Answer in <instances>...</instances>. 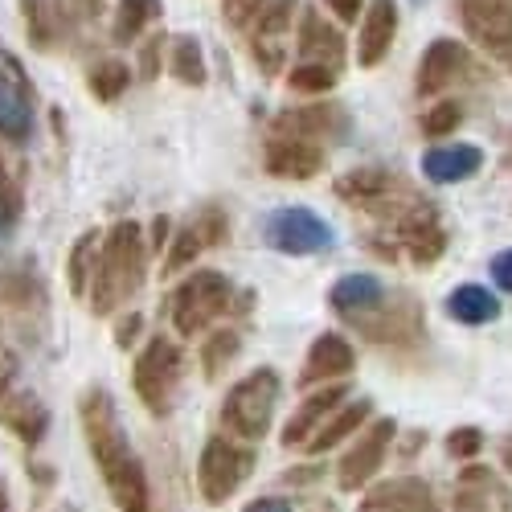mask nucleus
<instances>
[{
	"label": "nucleus",
	"mask_w": 512,
	"mask_h": 512,
	"mask_svg": "<svg viewBox=\"0 0 512 512\" xmlns=\"http://www.w3.org/2000/svg\"><path fill=\"white\" fill-rule=\"evenodd\" d=\"M508 164H512V156H508Z\"/></svg>",
	"instance_id": "nucleus-54"
},
{
	"label": "nucleus",
	"mask_w": 512,
	"mask_h": 512,
	"mask_svg": "<svg viewBox=\"0 0 512 512\" xmlns=\"http://www.w3.org/2000/svg\"><path fill=\"white\" fill-rule=\"evenodd\" d=\"M459 21L480 50L512 70V0H459Z\"/></svg>",
	"instance_id": "nucleus-14"
},
{
	"label": "nucleus",
	"mask_w": 512,
	"mask_h": 512,
	"mask_svg": "<svg viewBox=\"0 0 512 512\" xmlns=\"http://www.w3.org/2000/svg\"><path fill=\"white\" fill-rule=\"evenodd\" d=\"M369 418H373V402H369V398H345V402H340V406L316 426V435H312L300 451L312 455V459H316V455H328V451H336L345 439H353Z\"/></svg>",
	"instance_id": "nucleus-24"
},
{
	"label": "nucleus",
	"mask_w": 512,
	"mask_h": 512,
	"mask_svg": "<svg viewBox=\"0 0 512 512\" xmlns=\"http://www.w3.org/2000/svg\"><path fill=\"white\" fill-rule=\"evenodd\" d=\"M349 127H353V119H349V111L340 107V103L312 99V103H304V107H287V111H279L275 123H271V132L304 136V140H316V144L332 148V144H340V140L349 136Z\"/></svg>",
	"instance_id": "nucleus-15"
},
{
	"label": "nucleus",
	"mask_w": 512,
	"mask_h": 512,
	"mask_svg": "<svg viewBox=\"0 0 512 512\" xmlns=\"http://www.w3.org/2000/svg\"><path fill=\"white\" fill-rule=\"evenodd\" d=\"M500 459H504V467H508V472H512V435H508V443L500 447Z\"/></svg>",
	"instance_id": "nucleus-52"
},
{
	"label": "nucleus",
	"mask_w": 512,
	"mask_h": 512,
	"mask_svg": "<svg viewBox=\"0 0 512 512\" xmlns=\"http://www.w3.org/2000/svg\"><path fill=\"white\" fill-rule=\"evenodd\" d=\"M488 275H492V283H496L500 291H508V295H512V246H508V250H500L496 259L488 263Z\"/></svg>",
	"instance_id": "nucleus-46"
},
{
	"label": "nucleus",
	"mask_w": 512,
	"mask_h": 512,
	"mask_svg": "<svg viewBox=\"0 0 512 512\" xmlns=\"http://www.w3.org/2000/svg\"><path fill=\"white\" fill-rule=\"evenodd\" d=\"M320 476H324L320 463H300V467H291L283 480H287V484H312V480H320Z\"/></svg>",
	"instance_id": "nucleus-50"
},
{
	"label": "nucleus",
	"mask_w": 512,
	"mask_h": 512,
	"mask_svg": "<svg viewBox=\"0 0 512 512\" xmlns=\"http://www.w3.org/2000/svg\"><path fill=\"white\" fill-rule=\"evenodd\" d=\"M472 74V50L455 37H439L426 46L418 74H414V95L418 99H443L455 82H463Z\"/></svg>",
	"instance_id": "nucleus-13"
},
{
	"label": "nucleus",
	"mask_w": 512,
	"mask_h": 512,
	"mask_svg": "<svg viewBox=\"0 0 512 512\" xmlns=\"http://www.w3.org/2000/svg\"><path fill=\"white\" fill-rule=\"evenodd\" d=\"M254 467H259V443H242L226 431L205 439L197 455V496L209 508L230 504L242 492V484L254 476Z\"/></svg>",
	"instance_id": "nucleus-5"
},
{
	"label": "nucleus",
	"mask_w": 512,
	"mask_h": 512,
	"mask_svg": "<svg viewBox=\"0 0 512 512\" xmlns=\"http://www.w3.org/2000/svg\"><path fill=\"white\" fill-rule=\"evenodd\" d=\"M484 431L480 426H455V431H447V439H443V451L451 455V459H459V463H472L480 451H484Z\"/></svg>",
	"instance_id": "nucleus-39"
},
{
	"label": "nucleus",
	"mask_w": 512,
	"mask_h": 512,
	"mask_svg": "<svg viewBox=\"0 0 512 512\" xmlns=\"http://www.w3.org/2000/svg\"><path fill=\"white\" fill-rule=\"evenodd\" d=\"M0 512H13V500H9V484H0Z\"/></svg>",
	"instance_id": "nucleus-51"
},
{
	"label": "nucleus",
	"mask_w": 512,
	"mask_h": 512,
	"mask_svg": "<svg viewBox=\"0 0 512 512\" xmlns=\"http://www.w3.org/2000/svg\"><path fill=\"white\" fill-rule=\"evenodd\" d=\"M480 168H484V152L476 144H435L422 152V177L431 185L472 181Z\"/></svg>",
	"instance_id": "nucleus-25"
},
{
	"label": "nucleus",
	"mask_w": 512,
	"mask_h": 512,
	"mask_svg": "<svg viewBox=\"0 0 512 512\" xmlns=\"http://www.w3.org/2000/svg\"><path fill=\"white\" fill-rule=\"evenodd\" d=\"M394 37H398V5L394 0H369L357 37V66L361 70L381 66L394 50Z\"/></svg>",
	"instance_id": "nucleus-22"
},
{
	"label": "nucleus",
	"mask_w": 512,
	"mask_h": 512,
	"mask_svg": "<svg viewBox=\"0 0 512 512\" xmlns=\"http://www.w3.org/2000/svg\"><path fill=\"white\" fill-rule=\"evenodd\" d=\"M357 512H439V496L422 476H390L365 488Z\"/></svg>",
	"instance_id": "nucleus-18"
},
{
	"label": "nucleus",
	"mask_w": 512,
	"mask_h": 512,
	"mask_svg": "<svg viewBox=\"0 0 512 512\" xmlns=\"http://www.w3.org/2000/svg\"><path fill=\"white\" fill-rule=\"evenodd\" d=\"M17 381H21V357L5 345V340H0V394L13 390Z\"/></svg>",
	"instance_id": "nucleus-45"
},
{
	"label": "nucleus",
	"mask_w": 512,
	"mask_h": 512,
	"mask_svg": "<svg viewBox=\"0 0 512 512\" xmlns=\"http://www.w3.org/2000/svg\"><path fill=\"white\" fill-rule=\"evenodd\" d=\"M144 238H148V254H152V259H156V254H164L168 250V238H173V218H168V213H156L152 226L144 230Z\"/></svg>",
	"instance_id": "nucleus-43"
},
{
	"label": "nucleus",
	"mask_w": 512,
	"mask_h": 512,
	"mask_svg": "<svg viewBox=\"0 0 512 512\" xmlns=\"http://www.w3.org/2000/svg\"><path fill=\"white\" fill-rule=\"evenodd\" d=\"M242 353V332L238 328H209L201 340V373L209 381H218Z\"/></svg>",
	"instance_id": "nucleus-29"
},
{
	"label": "nucleus",
	"mask_w": 512,
	"mask_h": 512,
	"mask_svg": "<svg viewBox=\"0 0 512 512\" xmlns=\"http://www.w3.org/2000/svg\"><path fill=\"white\" fill-rule=\"evenodd\" d=\"M37 132V95L21 62L0 46V140L29 144Z\"/></svg>",
	"instance_id": "nucleus-11"
},
{
	"label": "nucleus",
	"mask_w": 512,
	"mask_h": 512,
	"mask_svg": "<svg viewBox=\"0 0 512 512\" xmlns=\"http://www.w3.org/2000/svg\"><path fill=\"white\" fill-rule=\"evenodd\" d=\"M459 123H463V103H459V99H439L435 107H426V111H422V119H418L422 136H431V140L451 136Z\"/></svg>",
	"instance_id": "nucleus-37"
},
{
	"label": "nucleus",
	"mask_w": 512,
	"mask_h": 512,
	"mask_svg": "<svg viewBox=\"0 0 512 512\" xmlns=\"http://www.w3.org/2000/svg\"><path fill=\"white\" fill-rule=\"evenodd\" d=\"M242 512H295L287 496H259V500H250L242 504Z\"/></svg>",
	"instance_id": "nucleus-49"
},
{
	"label": "nucleus",
	"mask_w": 512,
	"mask_h": 512,
	"mask_svg": "<svg viewBox=\"0 0 512 512\" xmlns=\"http://www.w3.org/2000/svg\"><path fill=\"white\" fill-rule=\"evenodd\" d=\"M193 226H197V234L205 238V246H226V242H230V218H226V209H222V205H205V209H197Z\"/></svg>",
	"instance_id": "nucleus-40"
},
{
	"label": "nucleus",
	"mask_w": 512,
	"mask_h": 512,
	"mask_svg": "<svg viewBox=\"0 0 512 512\" xmlns=\"http://www.w3.org/2000/svg\"><path fill=\"white\" fill-rule=\"evenodd\" d=\"M500 295L480 287V283H459L451 295H447V316L455 324H467V328H484V324H496L500 320Z\"/></svg>",
	"instance_id": "nucleus-28"
},
{
	"label": "nucleus",
	"mask_w": 512,
	"mask_h": 512,
	"mask_svg": "<svg viewBox=\"0 0 512 512\" xmlns=\"http://www.w3.org/2000/svg\"><path fill=\"white\" fill-rule=\"evenodd\" d=\"M263 242L279 254H291V259H308V254H324V250L336 246V230L320 218L316 209L283 205L263 222Z\"/></svg>",
	"instance_id": "nucleus-9"
},
{
	"label": "nucleus",
	"mask_w": 512,
	"mask_h": 512,
	"mask_svg": "<svg viewBox=\"0 0 512 512\" xmlns=\"http://www.w3.org/2000/svg\"><path fill=\"white\" fill-rule=\"evenodd\" d=\"M21 209H25L21 185H17V177L9 173V164L0 160V238L17 230V222H21Z\"/></svg>",
	"instance_id": "nucleus-38"
},
{
	"label": "nucleus",
	"mask_w": 512,
	"mask_h": 512,
	"mask_svg": "<svg viewBox=\"0 0 512 512\" xmlns=\"http://www.w3.org/2000/svg\"><path fill=\"white\" fill-rule=\"evenodd\" d=\"M181 381H185V353L173 336L164 332H152L148 345L136 353V365H132V390L136 398L144 402V410L152 418H168L177 406V394H181Z\"/></svg>",
	"instance_id": "nucleus-6"
},
{
	"label": "nucleus",
	"mask_w": 512,
	"mask_h": 512,
	"mask_svg": "<svg viewBox=\"0 0 512 512\" xmlns=\"http://www.w3.org/2000/svg\"><path fill=\"white\" fill-rule=\"evenodd\" d=\"M320 512H336V508H332V504H328V500H320Z\"/></svg>",
	"instance_id": "nucleus-53"
},
{
	"label": "nucleus",
	"mask_w": 512,
	"mask_h": 512,
	"mask_svg": "<svg viewBox=\"0 0 512 512\" xmlns=\"http://www.w3.org/2000/svg\"><path fill=\"white\" fill-rule=\"evenodd\" d=\"M349 328L369 340L377 349H418L426 345V320H422V304L410 291H386V300L377 308L361 312V316H345Z\"/></svg>",
	"instance_id": "nucleus-7"
},
{
	"label": "nucleus",
	"mask_w": 512,
	"mask_h": 512,
	"mask_svg": "<svg viewBox=\"0 0 512 512\" xmlns=\"http://www.w3.org/2000/svg\"><path fill=\"white\" fill-rule=\"evenodd\" d=\"M87 87L99 103H115V99L127 95V87H132V66H127L123 58H103V62L91 66Z\"/></svg>",
	"instance_id": "nucleus-33"
},
{
	"label": "nucleus",
	"mask_w": 512,
	"mask_h": 512,
	"mask_svg": "<svg viewBox=\"0 0 512 512\" xmlns=\"http://www.w3.org/2000/svg\"><path fill=\"white\" fill-rule=\"evenodd\" d=\"M201 250H209V246H205V238L197 234L193 222L181 226V230H173V238H168V250H164V263H160V275H164V279L181 275L185 267L197 263V254H201Z\"/></svg>",
	"instance_id": "nucleus-34"
},
{
	"label": "nucleus",
	"mask_w": 512,
	"mask_h": 512,
	"mask_svg": "<svg viewBox=\"0 0 512 512\" xmlns=\"http://www.w3.org/2000/svg\"><path fill=\"white\" fill-rule=\"evenodd\" d=\"M336 197L349 201L353 209L373 213L377 222H390L414 193L402 185V177L390 173V168L369 164V168H353V173L340 177V181H336Z\"/></svg>",
	"instance_id": "nucleus-12"
},
{
	"label": "nucleus",
	"mask_w": 512,
	"mask_h": 512,
	"mask_svg": "<svg viewBox=\"0 0 512 512\" xmlns=\"http://www.w3.org/2000/svg\"><path fill=\"white\" fill-rule=\"evenodd\" d=\"M160 66H164V37H152L148 46L140 50V78L152 82L160 74Z\"/></svg>",
	"instance_id": "nucleus-44"
},
{
	"label": "nucleus",
	"mask_w": 512,
	"mask_h": 512,
	"mask_svg": "<svg viewBox=\"0 0 512 512\" xmlns=\"http://www.w3.org/2000/svg\"><path fill=\"white\" fill-rule=\"evenodd\" d=\"M345 33H340L328 17H320L316 9H304L300 13V62H320V66H332L340 70L345 66Z\"/></svg>",
	"instance_id": "nucleus-26"
},
{
	"label": "nucleus",
	"mask_w": 512,
	"mask_h": 512,
	"mask_svg": "<svg viewBox=\"0 0 512 512\" xmlns=\"http://www.w3.org/2000/svg\"><path fill=\"white\" fill-rule=\"evenodd\" d=\"M234 295H238V287L230 283V275L209 271V267L189 271L173 287V295H168V320H173L177 336H185V340L205 336L222 316H234Z\"/></svg>",
	"instance_id": "nucleus-4"
},
{
	"label": "nucleus",
	"mask_w": 512,
	"mask_h": 512,
	"mask_svg": "<svg viewBox=\"0 0 512 512\" xmlns=\"http://www.w3.org/2000/svg\"><path fill=\"white\" fill-rule=\"evenodd\" d=\"M353 369H357L353 340L345 332H320L308 345V357H304V369H300V386L312 390V386H328V381H345Z\"/></svg>",
	"instance_id": "nucleus-19"
},
{
	"label": "nucleus",
	"mask_w": 512,
	"mask_h": 512,
	"mask_svg": "<svg viewBox=\"0 0 512 512\" xmlns=\"http://www.w3.org/2000/svg\"><path fill=\"white\" fill-rule=\"evenodd\" d=\"M140 336H144V312H123L115 320V345L119 349H136Z\"/></svg>",
	"instance_id": "nucleus-42"
},
{
	"label": "nucleus",
	"mask_w": 512,
	"mask_h": 512,
	"mask_svg": "<svg viewBox=\"0 0 512 512\" xmlns=\"http://www.w3.org/2000/svg\"><path fill=\"white\" fill-rule=\"evenodd\" d=\"M0 304L33 312V308L46 304V287H41L37 275H29V271H5L0 275Z\"/></svg>",
	"instance_id": "nucleus-35"
},
{
	"label": "nucleus",
	"mask_w": 512,
	"mask_h": 512,
	"mask_svg": "<svg viewBox=\"0 0 512 512\" xmlns=\"http://www.w3.org/2000/svg\"><path fill=\"white\" fill-rule=\"evenodd\" d=\"M283 402V377L271 365H254L250 373H242L222 398V431L242 439V443H263L275 426Z\"/></svg>",
	"instance_id": "nucleus-3"
},
{
	"label": "nucleus",
	"mask_w": 512,
	"mask_h": 512,
	"mask_svg": "<svg viewBox=\"0 0 512 512\" xmlns=\"http://www.w3.org/2000/svg\"><path fill=\"white\" fill-rule=\"evenodd\" d=\"M267 9V0H222V17L230 29H250Z\"/></svg>",
	"instance_id": "nucleus-41"
},
{
	"label": "nucleus",
	"mask_w": 512,
	"mask_h": 512,
	"mask_svg": "<svg viewBox=\"0 0 512 512\" xmlns=\"http://www.w3.org/2000/svg\"><path fill=\"white\" fill-rule=\"evenodd\" d=\"M295 9H300V0H267L259 21L250 25V58L259 62L267 78H279L287 66V33Z\"/></svg>",
	"instance_id": "nucleus-16"
},
{
	"label": "nucleus",
	"mask_w": 512,
	"mask_h": 512,
	"mask_svg": "<svg viewBox=\"0 0 512 512\" xmlns=\"http://www.w3.org/2000/svg\"><path fill=\"white\" fill-rule=\"evenodd\" d=\"M349 398V386L345 381H328V386H312L308 394H304V402L291 410V418L283 422V447H304L312 435H316V426Z\"/></svg>",
	"instance_id": "nucleus-20"
},
{
	"label": "nucleus",
	"mask_w": 512,
	"mask_h": 512,
	"mask_svg": "<svg viewBox=\"0 0 512 512\" xmlns=\"http://www.w3.org/2000/svg\"><path fill=\"white\" fill-rule=\"evenodd\" d=\"M164 5L160 0H115V21H111V37L119 46L136 41L140 33H148L152 21H160Z\"/></svg>",
	"instance_id": "nucleus-31"
},
{
	"label": "nucleus",
	"mask_w": 512,
	"mask_h": 512,
	"mask_svg": "<svg viewBox=\"0 0 512 512\" xmlns=\"http://www.w3.org/2000/svg\"><path fill=\"white\" fill-rule=\"evenodd\" d=\"M451 512H488V500H484V488L480 484H463V492L455 496Z\"/></svg>",
	"instance_id": "nucleus-47"
},
{
	"label": "nucleus",
	"mask_w": 512,
	"mask_h": 512,
	"mask_svg": "<svg viewBox=\"0 0 512 512\" xmlns=\"http://www.w3.org/2000/svg\"><path fill=\"white\" fill-rule=\"evenodd\" d=\"M0 426L13 431L25 447H37L41 439H46V431H50V406L17 381L13 390L0 394Z\"/></svg>",
	"instance_id": "nucleus-21"
},
{
	"label": "nucleus",
	"mask_w": 512,
	"mask_h": 512,
	"mask_svg": "<svg viewBox=\"0 0 512 512\" xmlns=\"http://www.w3.org/2000/svg\"><path fill=\"white\" fill-rule=\"evenodd\" d=\"M99 230H87L74 246H70V263H66V283L74 300H87V287H91V271H95V254H99Z\"/></svg>",
	"instance_id": "nucleus-32"
},
{
	"label": "nucleus",
	"mask_w": 512,
	"mask_h": 512,
	"mask_svg": "<svg viewBox=\"0 0 512 512\" xmlns=\"http://www.w3.org/2000/svg\"><path fill=\"white\" fill-rule=\"evenodd\" d=\"M336 78H340V70H332V66L300 62V66H291V70H287V87H291L295 95H312V99H320V95H328V91L336 87Z\"/></svg>",
	"instance_id": "nucleus-36"
},
{
	"label": "nucleus",
	"mask_w": 512,
	"mask_h": 512,
	"mask_svg": "<svg viewBox=\"0 0 512 512\" xmlns=\"http://www.w3.org/2000/svg\"><path fill=\"white\" fill-rule=\"evenodd\" d=\"M21 13H25L29 41H33L41 54L62 50L66 41H70V29H74L70 0H21Z\"/></svg>",
	"instance_id": "nucleus-23"
},
{
	"label": "nucleus",
	"mask_w": 512,
	"mask_h": 512,
	"mask_svg": "<svg viewBox=\"0 0 512 512\" xmlns=\"http://www.w3.org/2000/svg\"><path fill=\"white\" fill-rule=\"evenodd\" d=\"M78 422H82V439L99 467V476L107 484V496L119 512H152V484H148V467L140 451L127 439L115 398L103 386H91L78 398Z\"/></svg>",
	"instance_id": "nucleus-1"
},
{
	"label": "nucleus",
	"mask_w": 512,
	"mask_h": 512,
	"mask_svg": "<svg viewBox=\"0 0 512 512\" xmlns=\"http://www.w3.org/2000/svg\"><path fill=\"white\" fill-rule=\"evenodd\" d=\"M148 238L144 226L123 218L115 222L103 238H99V254H95V271H91V287L87 300L95 316H115L140 295V287L148 283Z\"/></svg>",
	"instance_id": "nucleus-2"
},
{
	"label": "nucleus",
	"mask_w": 512,
	"mask_h": 512,
	"mask_svg": "<svg viewBox=\"0 0 512 512\" xmlns=\"http://www.w3.org/2000/svg\"><path fill=\"white\" fill-rule=\"evenodd\" d=\"M324 164H328V148L304 136L271 132L263 148V168L279 181H312L316 173H324Z\"/></svg>",
	"instance_id": "nucleus-17"
},
{
	"label": "nucleus",
	"mask_w": 512,
	"mask_h": 512,
	"mask_svg": "<svg viewBox=\"0 0 512 512\" xmlns=\"http://www.w3.org/2000/svg\"><path fill=\"white\" fill-rule=\"evenodd\" d=\"M324 5H328V13L336 21H357L361 9H365V0H324Z\"/></svg>",
	"instance_id": "nucleus-48"
},
{
	"label": "nucleus",
	"mask_w": 512,
	"mask_h": 512,
	"mask_svg": "<svg viewBox=\"0 0 512 512\" xmlns=\"http://www.w3.org/2000/svg\"><path fill=\"white\" fill-rule=\"evenodd\" d=\"M168 70L181 87H205L209 82V66H205V54H201V41L193 33H181L173 37V46H168Z\"/></svg>",
	"instance_id": "nucleus-30"
},
{
	"label": "nucleus",
	"mask_w": 512,
	"mask_h": 512,
	"mask_svg": "<svg viewBox=\"0 0 512 512\" xmlns=\"http://www.w3.org/2000/svg\"><path fill=\"white\" fill-rule=\"evenodd\" d=\"M381 300H386V283H381L377 275H365V271L340 275L332 283V291H328V308L336 316H361V312L377 308Z\"/></svg>",
	"instance_id": "nucleus-27"
},
{
	"label": "nucleus",
	"mask_w": 512,
	"mask_h": 512,
	"mask_svg": "<svg viewBox=\"0 0 512 512\" xmlns=\"http://www.w3.org/2000/svg\"><path fill=\"white\" fill-rule=\"evenodd\" d=\"M394 443H398V422L394 418H369L336 463V488L340 492H365L381 472H386V459H390Z\"/></svg>",
	"instance_id": "nucleus-8"
},
{
	"label": "nucleus",
	"mask_w": 512,
	"mask_h": 512,
	"mask_svg": "<svg viewBox=\"0 0 512 512\" xmlns=\"http://www.w3.org/2000/svg\"><path fill=\"white\" fill-rule=\"evenodd\" d=\"M386 226L394 230L398 250L406 254L414 267H435L443 254H447V230L439 222V209L431 201H422L418 193L394 213Z\"/></svg>",
	"instance_id": "nucleus-10"
}]
</instances>
